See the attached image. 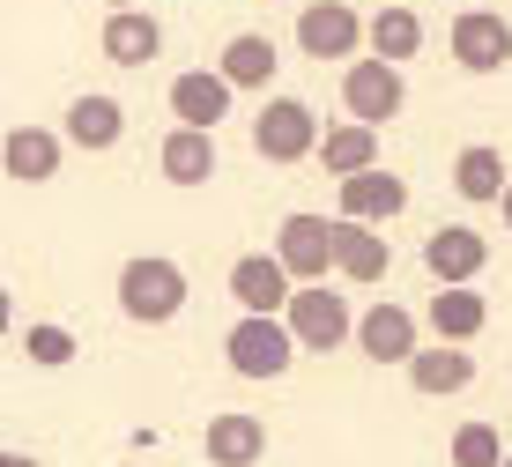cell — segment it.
<instances>
[{"label": "cell", "instance_id": "obj_1", "mask_svg": "<svg viewBox=\"0 0 512 467\" xmlns=\"http://www.w3.org/2000/svg\"><path fill=\"white\" fill-rule=\"evenodd\" d=\"M297 327H290V312H245L231 334H223V356H231V371L238 379H282V371L297 364Z\"/></svg>", "mask_w": 512, "mask_h": 467}, {"label": "cell", "instance_id": "obj_2", "mask_svg": "<svg viewBox=\"0 0 512 467\" xmlns=\"http://www.w3.org/2000/svg\"><path fill=\"white\" fill-rule=\"evenodd\" d=\"M119 312L134 319V327H164V319L186 312V267L164 260V253H141L119 267Z\"/></svg>", "mask_w": 512, "mask_h": 467}, {"label": "cell", "instance_id": "obj_3", "mask_svg": "<svg viewBox=\"0 0 512 467\" xmlns=\"http://www.w3.org/2000/svg\"><path fill=\"white\" fill-rule=\"evenodd\" d=\"M275 253L290 260V275L297 282H327V267H342V215H282V230H275Z\"/></svg>", "mask_w": 512, "mask_h": 467}, {"label": "cell", "instance_id": "obj_4", "mask_svg": "<svg viewBox=\"0 0 512 467\" xmlns=\"http://www.w3.org/2000/svg\"><path fill=\"white\" fill-rule=\"evenodd\" d=\"M253 149L268 156V164H305V156H320V119H312V104L268 97L260 119H253Z\"/></svg>", "mask_w": 512, "mask_h": 467}, {"label": "cell", "instance_id": "obj_5", "mask_svg": "<svg viewBox=\"0 0 512 467\" xmlns=\"http://www.w3.org/2000/svg\"><path fill=\"white\" fill-rule=\"evenodd\" d=\"M297 45H305V60H349L357 45H372V23H357V8H342V0H305Z\"/></svg>", "mask_w": 512, "mask_h": 467}, {"label": "cell", "instance_id": "obj_6", "mask_svg": "<svg viewBox=\"0 0 512 467\" xmlns=\"http://www.w3.org/2000/svg\"><path fill=\"white\" fill-rule=\"evenodd\" d=\"M401 60H349V75H342V104H349V119H372V127H386V119L401 112Z\"/></svg>", "mask_w": 512, "mask_h": 467}, {"label": "cell", "instance_id": "obj_7", "mask_svg": "<svg viewBox=\"0 0 512 467\" xmlns=\"http://www.w3.org/2000/svg\"><path fill=\"white\" fill-rule=\"evenodd\" d=\"M290 327H297V341L305 349H342L349 334H357V319H349V304L327 290V282H297V297H290Z\"/></svg>", "mask_w": 512, "mask_h": 467}, {"label": "cell", "instance_id": "obj_8", "mask_svg": "<svg viewBox=\"0 0 512 467\" xmlns=\"http://www.w3.org/2000/svg\"><path fill=\"white\" fill-rule=\"evenodd\" d=\"M453 60H461L468 75H498L512 60V23L498 8H461L453 15Z\"/></svg>", "mask_w": 512, "mask_h": 467}, {"label": "cell", "instance_id": "obj_9", "mask_svg": "<svg viewBox=\"0 0 512 467\" xmlns=\"http://www.w3.org/2000/svg\"><path fill=\"white\" fill-rule=\"evenodd\" d=\"M231 297H238V312H290V297H297L290 260L282 253H245L231 267Z\"/></svg>", "mask_w": 512, "mask_h": 467}, {"label": "cell", "instance_id": "obj_10", "mask_svg": "<svg viewBox=\"0 0 512 467\" xmlns=\"http://www.w3.org/2000/svg\"><path fill=\"white\" fill-rule=\"evenodd\" d=\"M423 267H431V282H475L490 267V238L468 223H446L423 238Z\"/></svg>", "mask_w": 512, "mask_h": 467}, {"label": "cell", "instance_id": "obj_11", "mask_svg": "<svg viewBox=\"0 0 512 467\" xmlns=\"http://www.w3.org/2000/svg\"><path fill=\"white\" fill-rule=\"evenodd\" d=\"M357 349L372 356V364H409V356L423 349L416 341V312H401V304H372V312L357 319Z\"/></svg>", "mask_w": 512, "mask_h": 467}, {"label": "cell", "instance_id": "obj_12", "mask_svg": "<svg viewBox=\"0 0 512 467\" xmlns=\"http://www.w3.org/2000/svg\"><path fill=\"white\" fill-rule=\"evenodd\" d=\"M409 386L431 393V401H446V393H468V386H475L468 341H431V349H416V356H409Z\"/></svg>", "mask_w": 512, "mask_h": 467}, {"label": "cell", "instance_id": "obj_13", "mask_svg": "<svg viewBox=\"0 0 512 467\" xmlns=\"http://www.w3.org/2000/svg\"><path fill=\"white\" fill-rule=\"evenodd\" d=\"M231 97H238V82L223 75V67H193V75L171 82V112H179L186 127H216V119H231Z\"/></svg>", "mask_w": 512, "mask_h": 467}, {"label": "cell", "instance_id": "obj_14", "mask_svg": "<svg viewBox=\"0 0 512 467\" xmlns=\"http://www.w3.org/2000/svg\"><path fill=\"white\" fill-rule=\"evenodd\" d=\"M156 164H164L171 186H208L216 178V127H171L164 134V149H156Z\"/></svg>", "mask_w": 512, "mask_h": 467}, {"label": "cell", "instance_id": "obj_15", "mask_svg": "<svg viewBox=\"0 0 512 467\" xmlns=\"http://www.w3.org/2000/svg\"><path fill=\"white\" fill-rule=\"evenodd\" d=\"M156 52H164V23H156L149 8H112V23H104V60L112 67H149Z\"/></svg>", "mask_w": 512, "mask_h": 467}, {"label": "cell", "instance_id": "obj_16", "mask_svg": "<svg viewBox=\"0 0 512 467\" xmlns=\"http://www.w3.org/2000/svg\"><path fill=\"white\" fill-rule=\"evenodd\" d=\"M409 208V186H401L386 164L372 171H349L342 178V215H364V223H394V215Z\"/></svg>", "mask_w": 512, "mask_h": 467}, {"label": "cell", "instance_id": "obj_17", "mask_svg": "<svg viewBox=\"0 0 512 467\" xmlns=\"http://www.w3.org/2000/svg\"><path fill=\"white\" fill-rule=\"evenodd\" d=\"M201 453H208V467H253L268 453V423L260 416H208Z\"/></svg>", "mask_w": 512, "mask_h": 467}, {"label": "cell", "instance_id": "obj_18", "mask_svg": "<svg viewBox=\"0 0 512 467\" xmlns=\"http://www.w3.org/2000/svg\"><path fill=\"white\" fill-rule=\"evenodd\" d=\"M490 327V304L475 282H438V297H431V334L438 341H475Z\"/></svg>", "mask_w": 512, "mask_h": 467}, {"label": "cell", "instance_id": "obj_19", "mask_svg": "<svg viewBox=\"0 0 512 467\" xmlns=\"http://www.w3.org/2000/svg\"><path fill=\"white\" fill-rule=\"evenodd\" d=\"M0 164H8L15 186H45V178H60V134L45 127H15L0 141Z\"/></svg>", "mask_w": 512, "mask_h": 467}, {"label": "cell", "instance_id": "obj_20", "mask_svg": "<svg viewBox=\"0 0 512 467\" xmlns=\"http://www.w3.org/2000/svg\"><path fill=\"white\" fill-rule=\"evenodd\" d=\"M119 134H127L119 97H75V104H67V141H75V149L104 156V149H119Z\"/></svg>", "mask_w": 512, "mask_h": 467}, {"label": "cell", "instance_id": "obj_21", "mask_svg": "<svg viewBox=\"0 0 512 467\" xmlns=\"http://www.w3.org/2000/svg\"><path fill=\"white\" fill-rule=\"evenodd\" d=\"M386 267H394V245L379 238V223L342 215V267H334V275H349V282H386Z\"/></svg>", "mask_w": 512, "mask_h": 467}, {"label": "cell", "instance_id": "obj_22", "mask_svg": "<svg viewBox=\"0 0 512 467\" xmlns=\"http://www.w3.org/2000/svg\"><path fill=\"white\" fill-rule=\"evenodd\" d=\"M320 164H327V178L372 171V164H379V127H372V119H349V127H327V134H320Z\"/></svg>", "mask_w": 512, "mask_h": 467}, {"label": "cell", "instance_id": "obj_23", "mask_svg": "<svg viewBox=\"0 0 512 467\" xmlns=\"http://www.w3.org/2000/svg\"><path fill=\"white\" fill-rule=\"evenodd\" d=\"M453 193H461V201H505V156L490 149V141L461 149L453 156Z\"/></svg>", "mask_w": 512, "mask_h": 467}, {"label": "cell", "instance_id": "obj_24", "mask_svg": "<svg viewBox=\"0 0 512 467\" xmlns=\"http://www.w3.org/2000/svg\"><path fill=\"white\" fill-rule=\"evenodd\" d=\"M275 38H260V30H238L231 45H223V75H231L238 89H268L275 82Z\"/></svg>", "mask_w": 512, "mask_h": 467}, {"label": "cell", "instance_id": "obj_25", "mask_svg": "<svg viewBox=\"0 0 512 467\" xmlns=\"http://www.w3.org/2000/svg\"><path fill=\"white\" fill-rule=\"evenodd\" d=\"M416 45H423V23L409 8H379L372 15V52L379 60H416Z\"/></svg>", "mask_w": 512, "mask_h": 467}, {"label": "cell", "instance_id": "obj_26", "mask_svg": "<svg viewBox=\"0 0 512 467\" xmlns=\"http://www.w3.org/2000/svg\"><path fill=\"white\" fill-rule=\"evenodd\" d=\"M453 467H505V438L490 423H461L453 430Z\"/></svg>", "mask_w": 512, "mask_h": 467}, {"label": "cell", "instance_id": "obj_27", "mask_svg": "<svg viewBox=\"0 0 512 467\" xmlns=\"http://www.w3.org/2000/svg\"><path fill=\"white\" fill-rule=\"evenodd\" d=\"M23 356H30V364H45V371H60L67 356H75V334H67V327H30L23 334Z\"/></svg>", "mask_w": 512, "mask_h": 467}, {"label": "cell", "instance_id": "obj_28", "mask_svg": "<svg viewBox=\"0 0 512 467\" xmlns=\"http://www.w3.org/2000/svg\"><path fill=\"white\" fill-rule=\"evenodd\" d=\"M0 467H30V460H23V453H8V460H0Z\"/></svg>", "mask_w": 512, "mask_h": 467}, {"label": "cell", "instance_id": "obj_29", "mask_svg": "<svg viewBox=\"0 0 512 467\" xmlns=\"http://www.w3.org/2000/svg\"><path fill=\"white\" fill-rule=\"evenodd\" d=\"M505 230H512V186H505Z\"/></svg>", "mask_w": 512, "mask_h": 467}, {"label": "cell", "instance_id": "obj_30", "mask_svg": "<svg viewBox=\"0 0 512 467\" xmlns=\"http://www.w3.org/2000/svg\"><path fill=\"white\" fill-rule=\"evenodd\" d=\"M112 8H134V0H112Z\"/></svg>", "mask_w": 512, "mask_h": 467}, {"label": "cell", "instance_id": "obj_31", "mask_svg": "<svg viewBox=\"0 0 512 467\" xmlns=\"http://www.w3.org/2000/svg\"><path fill=\"white\" fill-rule=\"evenodd\" d=\"M505 467H512V453H505Z\"/></svg>", "mask_w": 512, "mask_h": 467}]
</instances>
